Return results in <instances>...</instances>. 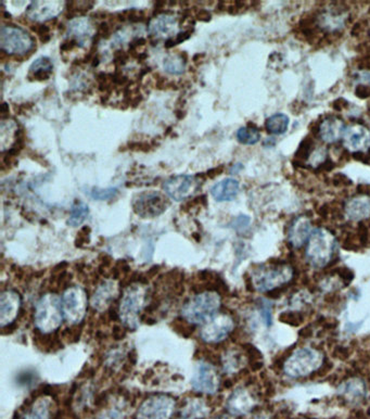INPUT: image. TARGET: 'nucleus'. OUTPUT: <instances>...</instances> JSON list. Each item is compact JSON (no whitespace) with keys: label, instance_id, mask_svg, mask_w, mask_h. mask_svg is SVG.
<instances>
[{"label":"nucleus","instance_id":"9d476101","mask_svg":"<svg viewBox=\"0 0 370 419\" xmlns=\"http://www.w3.org/2000/svg\"><path fill=\"white\" fill-rule=\"evenodd\" d=\"M235 321L229 314L218 313L202 323L200 337L206 344H219L231 335Z\"/></svg>","mask_w":370,"mask_h":419},{"label":"nucleus","instance_id":"79ce46f5","mask_svg":"<svg viewBox=\"0 0 370 419\" xmlns=\"http://www.w3.org/2000/svg\"><path fill=\"white\" fill-rule=\"evenodd\" d=\"M128 59H130V56L126 52H123L122 49L116 50L114 52V63L116 64V68L118 66H125Z\"/></svg>","mask_w":370,"mask_h":419},{"label":"nucleus","instance_id":"a19ab883","mask_svg":"<svg viewBox=\"0 0 370 419\" xmlns=\"http://www.w3.org/2000/svg\"><path fill=\"white\" fill-rule=\"evenodd\" d=\"M32 30L40 36L43 44L49 42L50 38H52V32H50V29L47 25L37 24L35 26H32Z\"/></svg>","mask_w":370,"mask_h":419},{"label":"nucleus","instance_id":"7ed1b4c3","mask_svg":"<svg viewBox=\"0 0 370 419\" xmlns=\"http://www.w3.org/2000/svg\"><path fill=\"white\" fill-rule=\"evenodd\" d=\"M221 304V296L217 292H200L185 303L182 309L183 319L192 325L204 323L217 314Z\"/></svg>","mask_w":370,"mask_h":419},{"label":"nucleus","instance_id":"8fccbe9b","mask_svg":"<svg viewBox=\"0 0 370 419\" xmlns=\"http://www.w3.org/2000/svg\"><path fill=\"white\" fill-rule=\"evenodd\" d=\"M348 106V102L344 98H339L338 100H336L334 102V109L338 111L344 110V109Z\"/></svg>","mask_w":370,"mask_h":419},{"label":"nucleus","instance_id":"58836bf2","mask_svg":"<svg viewBox=\"0 0 370 419\" xmlns=\"http://www.w3.org/2000/svg\"><path fill=\"white\" fill-rule=\"evenodd\" d=\"M122 15L125 17V20L130 21L132 23L142 22L147 19V15L144 10H137V9H132V10L123 11Z\"/></svg>","mask_w":370,"mask_h":419},{"label":"nucleus","instance_id":"aec40b11","mask_svg":"<svg viewBox=\"0 0 370 419\" xmlns=\"http://www.w3.org/2000/svg\"><path fill=\"white\" fill-rule=\"evenodd\" d=\"M62 8L61 1H32L27 7L26 15L31 20L45 22L54 19L61 13Z\"/></svg>","mask_w":370,"mask_h":419},{"label":"nucleus","instance_id":"a18cd8bd","mask_svg":"<svg viewBox=\"0 0 370 419\" xmlns=\"http://www.w3.org/2000/svg\"><path fill=\"white\" fill-rule=\"evenodd\" d=\"M250 224V218L248 216L240 215L235 222H233V227L237 229H243Z\"/></svg>","mask_w":370,"mask_h":419},{"label":"nucleus","instance_id":"4c0bfd02","mask_svg":"<svg viewBox=\"0 0 370 419\" xmlns=\"http://www.w3.org/2000/svg\"><path fill=\"white\" fill-rule=\"evenodd\" d=\"M279 319L282 323H289L291 326H299L305 321V317L299 312H284Z\"/></svg>","mask_w":370,"mask_h":419},{"label":"nucleus","instance_id":"bb28decb","mask_svg":"<svg viewBox=\"0 0 370 419\" xmlns=\"http://www.w3.org/2000/svg\"><path fill=\"white\" fill-rule=\"evenodd\" d=\"M210 414V406L203 399L192 397L185 401L180 409V419H202Z\"/></svg>","mask_w":370,"mask_h":419},{"label":"nucleus","instance_id":"72a5a7b5","mask_svg":"<svg viewBox=\"0 0 370 419\" xmlns=\"http://www.w3.org/2000/svg\"><path fill=\"white\" fill-rule=\"evenodd\" d=\"M89 215V208L86 204L82 201H75L72 206L68 224L72 227H79L85 222Z\"/></svg>","mask_w":370,"mask_h":419},{"label":"nucleus","instance_id":"f8f14e48","mask_svg":"<svg viewBox=\"0 0 370 419\" xmlns=\"http://www.w3.org/2000/svg\"><path fill=\"white\" fill-rule=\"evenodd\" d=\"M192 386L196 393L215 395L221 386V377L215 366L208 362H200L192 375Z\"/></svg>","mask_w":370,"mask_h":419},{"label":"nucleus","instance_id":"393cba45","mask_svg":"<svg viewBox=\"0 0 370 419\" xmlns=\"http://www.w3.org/2000/svg\"><path fill=\"white\" fill-rule=\"evenodd\" d=\"M93 25L87 17H77L70 21L66 32L71 40H75L79 46H83L87 38L91 36Z\"/></svg>","mask_w":370,"mask_h":419},{"label":"nucleus","instance_id":"f704fd0d","mask_svg":"<svg viewBox=\"0 0 370 419\" xmlns=\"http://www.w3.org/2000/svg\"><path fill=\"white\" fill-rule=\"evenodd\" d=\"M86 194L93 200L98 201H108L110 199L114 198L118 194V189L116 187H110V188H99V187H93L88 190H85Z\"/></svg>","mask_w":370,"mask_h":419},{"label":"nucleus","instance_id":"9b49d317","mask_svg":"<svg viewBox=\"0 0 370 419\" xmlns=\"http://www.w3.org/2000/svg\"><path fill=\"white\" fill-rule=\"evenodd\" d=\"M169 206L167 197L159 192H146L132 200V208L142 218H153L161 215Z\"/></svg>","mask_w":370,"mask_h":419},{"label":"nucleus","instance_id":"ea45409f","mask_svg":"<svg viewBox=\"0 0 370 419\" xmlns=\"http://www.w3.org/2000/svg\"><path fill=\"white\" fill-rule=\"evenodd\" d=\"M260 309L265 323L270 327L272 323V304H270V302L266 301V300H261Z\"/></svg>","mask_w":370,"mask_h":419},{"label":"nucleus","instance_id":"c03bdc74","mask_svg":"<svg viewBox=\"0 0 370 419\" xmlns=\"http://www.w3.org/2000/svg\"><path fill=\"white\" fill-rule=\"evenodd\" d=\"M128 148L134 151L139 150V151L148 152V150H150V145L147 142H130Z\"/></svg>","mask_w":370,"mask_h":419},{"label":"nucleus","instance_id":"37998d69","mask_svg":"<svg viewBox=\"0 0 370 419\" xmlns=\"http://www.w3.org/2000/svg\"><path fill=\"white\" fill-rule=\"evenodd\" d=\"M355 93L358 98H368L370 96V87L367 86V85H364V84H360V85L356 87Z\"/></svg>","mask_w":370,"mask_h":419},{"label":"nucleus","instance_id":"7c9ffc66","mask_svg":"<svg viewBox=\"0 0 370 419\" xmlns=\"http://www.w3.org/2000/svg\"><path fill=\"white\" fill-rule=\"evenodd\" d=\"M187 60H188V56H187L186 52H182L180 54H169L163 60V66L167 73L180 75L185 72Z\"/></svg>","mask_w":370,"mask_h":419},{"label":"nucleus","instance_id":"6e6552de","mask_svg":"<svg viewBox=\"0 0 370 419\" xmlns=\"http://www.w3.org/2000/svg\"><path fill=\"white\" fill-rule=\"evenodd\" d=\"M62 312L66 323L79 325L86 317L88 297L85 290L79 286L68 288L61 299Z\"/></svg>","mask_w":370,"mask_h":419},{"label":"nucleus","instance_id":"2eb2a0df","mask_svg":"<svg viewBox=\"0 0 370 419\" xmlns=\"http://www.w3.org/2000/svg\"><path fill=\"white\" fill-rule=\"evenodd\" d=\"M120 294V284L116 280H105L97 286L91 297V307L99 313L106 312Z\"/></svg>","mask_w":370,"mask_h":419},{"label":"nucleus","instance_id":"c756f323","mask_svg":"<svg viewBox=\"0 0 370 419\" xmlns=\"http://www.w3.org/2000/svg\"><path fill=\"white\" fill-rule=\"evenodd\" d=\"M289 118L284 113H276L265 122V128L270 135H282L289 128Z\"/></svg>","mask_w":370,"mask_h":419},{"label":"nucleus","instance_id":"6e6d98bb","mask_svg":"<svg viewBox=\"0 0 370 419\" xmlns=\"http://www.w3.org/2000/svg\"><path fill=\"white\" fill-rule=\"evenodd\" d=\"M212 419H235L233 416L229 415H218V416L213 417Z\"/></svg>","mask_w":370,"mask_h":419},{"label":"nucleus","instance_id":"f03ea898","mask_svg":"<svg viewBox=\"0 0 370 419\" xmlns=\"http://www.w3.org/2000/svg\"><path fill=\"white\" fill-rule=\"evenodd\" d=\"M294 271L286 263H270L253 271L251 284L259 292H270L291 282Z\"/></svg>","mask_w":370,"mask_h":419},{"label":"nucleus","instance_id":"cd10ccee","mask_svg":"<svg viewBox=\"0 0 370 419\" xmlns=\"http://www.w3.org/2000/svg\"><path fill=\"white\" fill-rule=\"evenodd\" d=\"M54 70V63L48 56H40L35 60L29 70V79L30 81H47L52 75Z\"/></svg>","mask_w":370,"mask_h":419},{"label":"nucleus","instance_id":"c9c22d12","mask_svg":"<svg viewBox=\"0 0 370 419\" xmlns=\"http://www.w3.org/2000/svg\"><path fill=\"white\" fill-rule=\"evenodd\" d=\"M315 142L313 140V138L305 137V139L302 140L301 144H300L299 149H298L297 153H295V160L299 161L300 163L302 162L309 161V158H311V153L314 152L315 150Z\"/></svg>","mask_w":370,"mask_h":419},{"label":"nucleus","instance_id":"e433bc0d","mask_svg":"<svg viewBox=\"0 0 370 419\" xmlns=\"http://www.w3.org/2000/svg\"><path fill=\"white\" fill-rule=\"evenodd\" d=\"M95 1H69L66 3V8H68V17H77L79 13H85L87 11L93 9L95 6Z\"/></svg>","mask_w":370,"mask_h":419},{"label":"nucleus","instance_id":"a211bd4d","mask_svg":"<svg viewBox=\"0 0 370 419\" xmlns=\"http://www.w3.org/2000/svg\"><path fill=\"white\" fill-rule=\"evenodd\" d=\"M196 177L190 175H176L169 177L163 183L165 194L175 201H182L189 196L194 185Z\"/></svg>","mask_w":370,"mask_h":419},{"label":"nucleus","instance_id":"864d4df0","mask_svg":"<svg viewBox=\"0 0 370 419\" xmlns=\"http://www.w3.org/2000/svg\"><path fill=\"white\" fill-rule=\"evenodd\" d=\"M0 111H1V116H3V120H6V116H7V114H9V105L3 102V105H1Z\"/></svg>","mask_w":370,"mask_h":419},{"label":"nucleus","instance_id":"5fc2aeb1","mask_svg":"<svg viewBox=\"0 0 370 419\" xmlns=\"http://www.w3.org/2000/svg\"><path fill=\"white\" fill-rule=\"evenodd\" d=\"M243 169L242 165H241V163H237V165H233V167H231V171H229V172H231V174H238L239 172H240L241 169Z\"/></svg>","mask_w":370,"mask_h":419},{"label":"nucleus","instance_id":"412c9836","mask_svg":"<svg viewBox=\"0 0 370 419\" xmlns=\"http://www.w3.org/2000/svg\"><path fill=\"white\" fill-rule=\"evenodd\" d=\"M311 233H313V227H311V220L307 216H299L290 226V245L295 249L303 247L309 241Z\"/></svg>","mask_w":370,"mask_h":419},{"label":"nucleus","instance_id":"a878e982","mask_svg":"<svg viewBox=\"0 0 370 419\" xmlns=\"http://www.w3.org/2000/svg\"><path fill=\"white\" fill-rule=\"evenodd\" d=\"M239 189L240 185L237 179L226 178L214 185L211 195L217 202L233 201L238 196Z\"/></svg>","mask_w":370,"mask_h":419},{"label":"nucleus","instance_id":"09e8293b","mask_svg":"<svg viewBox=\"0 0 370 419\" xmlns=\"http://www.w3.org/2000/svg\"><path fill=\"white\" fill-rule=\"evenodd\" d=\"M224 172V165H221V167H214V169H208V173H206V176L208 178H215L218 175H221L222 173Z\"/></svg>","mask_w":370,"mask_h":419},{"label":"nucleus","instance_id":"603ef678","mask_svg":"<svg viewBox=\"0 0 370 419\" xmlns=\"http://www.w3.org/2000/svg\"><path fill=\"white\" fill-rule=\"evenodd\" d=\"M358 81L365 82L370 85V72H360L358 73Z\"/></svg>","mask_w":370,"mask_h":419},{"label":"nucleus","instance_id":"5701e85b","mask_svg":"<svg viewBox=\"0 0 370 419\" xmlns=\"http://www.w3.org/2000/svg\"><path fill=\"white\" fill-rule=\"evenodd\" d=\"M346 218L350 221L360 222L370 218V197L358 196L350 198L344 206Z\"/></svg>","mask_w":370,"mask_h":419},{"label":"nucleus","instance_id":"423d86ee","mask_svg":"<svg viewBox=\"0 0 370 419\" xmlns=\"http://www.w3.org/2000/svg\"><path fill=\"white\" fill-rule=\"evenodd\" d=\"M324 363L321 351L313 348H300L292 352L284 363V372L291 378L307 377L315 373Z\"/></svg>","mask_w":370,"mask_h":419},{"label":"nucleus","instance_id":"f3484780","mask_svg":"<svg viewBox=\"0 0 370 419\" xmlns=\"http://www.w3.org/2000/svg\"><path fill=\"white\" fill-rule=\"evenodd\" d=\"M20 294L13 290H5L0 296V325L1 328L15 323L21 311Z\"/></svg>","mask_w":370,"mask_h":419},{"label":"nucleus","instance_id":"4d7b16f0","mask_svg":"<svg viewBox=\"0 0 370 419\" xmlns=\"http://www.w3.org/2000/svg\"><path fill=\"white\" fill-rule=\"evenodd\" d=\"M251 419H270V417L266 416V415H256V416L253 417Z\"/></svg>","mask_w":370,"mask_h":419},{"label":"nucleus","instance_id":"2f4dec72","mask_svg":"<svg viewBox=\"0 0 370 419\" xmlns=\"http://www.w3.org/2000/svg\"><path fill=\"white\" fill-rule=\"evenodd\" d=\"M224 372L227 374L238 373L243 366V358L238 351L229 350L222 358Z\"/></svg>","mask_w":370,"mask_h":419},{"label":"nucleus","instance_id":"39448f33","mask_svg":"<svg viewBox=\"0 0 370 419\" xmlns=\"http://www.w3.org/2000/svg\"><path fill=\"white\" fill-rule=\"evenodd\" d=\"M61 299L54 294H47L40 298L35 307L34 323L36 328L44 333H54L61 326L63 319Z\"/></svg>","mask_w":370,"mask_h":419},{"label":"nucleus","instance_id":"4be33fe9","mask_svg":"<svg viewBox=\"0 0 370 419\" xmlns=\"http://www.w3.org/2000/svg\"><path fill=\"white\" fill-rule=\"evenodd\" d=\"M346 125L342 119L338 116H327L318 126V135L326 144H334L344 137Z\"/></svg>","mask_w":370,"mask_h":419},{"label":"nucleus","instance_id":"dca6fc26","mask_svg":"<svg viewBox=\"0 0 370 419\" xmlns=\"http://www.w3.org/2000/svg\"><path fill=\"white\" fill-rule=\"evenodd\" d=\"M344 145L352 153H364L370 149V130L360 124H352L344 130Z\"/></svg>","mask_w":370,"mask_h":419},{"label":"nucleus","instance_id":"1a4fd4ad","mask_svg":"<svg viewBox=\"0 0 370 419\" xmlns=\"http://www.w3.org/2000/svg\"><path fill=\"white\" fill-rule=\"evenodd\" d=\"M176 409V401L165 395L148 397L138 409L136 419H171Z\"/></svg>","mask_w":370,"mask_h":419},{"label":"nucleus","instance_id":"49530a36","mask_svg":"<svg viewBox=\"0 0 370 419\" xmlns=\"http://www.w3.org/2000/svg\"><path fill=\"white\" fill-rule=\"evenodd\" d=\"M77 46H79V43H77V40L68 38V40H65L62 43L61 46H60V50L63 52H71L74 47Z\"/></svg>","mask_w":370,"mask_h":419},{"label":"nucleus","instance_id":"f257e3e1","mask_svg":"<svg viewBox=\"0 0 370 419\" xmlns=\"http://www.w3.org/2000/svg\"><path fill=\"white\" fill-rule=\"evenodd\" d=\"M147 286L140 282L130 284L123 292L118 305V319L123 326L135 330L140 323V315L148 304Z\"/></svg>","mask_w":370,"mask_h":419},{"label":"nucleus","instance_id":"c85d7f7f","mask_svg":"<svg viewBox=\"0 0 370 419\" xmlns=\"http://www.w3.org/2000/svg\"><path fill=\"white\" fill-rule=\"evenodd\" d=\"M128 404L123 397H114L110 399L108 405L103 407L99 418L100 419H124L128 415Z\"/></svg>","mask_w":370,"mask_h":419},{"label":"nucleus","instance_id":"b1692460","mask_svg":"<svg viewBox=\"0 0 370 419\" xmlns=\"http://www.w3.org/2000/svg\"><path fill=\"white\" fill-rule=\"evenodd\" d=\"M338 393L348 402L357 403L365 399L367 386L360 378H350L339 387Z\"/></svg>","mask_w":370,"mask_h":419},{"label":"nucleus","instance_id":"473e14b6","mask_svg":"<svg viewBox=\"0 0 370 419\" xmlns=\"http://www.w3.org/2000/svg\"><path fill=\"white\" fill-rule=\"evenodd\" d=\"M236 136L242 145H255L261 139L260 130L252 123H249L248 125L239 128Z\"/></svg>","mask_w":370,"mask_h":419},{"label":"nucleus","instance_id":"4468645a","mask_svg":"<svg viewBox=\"0 0 370 419\" xmlns=\"http://www.w3.org/2000/svg\"><path fill=\"white\" fill-rule=\"evenodd\" d=\"M256 404L258 399L250 390L248 388L240 387L237 388L229 395L226 407L233 416H243L252 412Z\"/></svg>","mask_w":370,"mask_h":419},{"label":"nucleus","instance_id":"20e7f679","mask_svg":"<svg viewBox=\"0 0 370 419\" xmlns=\"http://www.w3.org/2000/svg\"><path fill=\"white\" fill-rule=\"evenodd\" d=\"M334 234L326 228H316L307 241V259L315 268H324L331 262L336 251Z\"/></svg>","mask_w":370,"mask_h":419},{"label":"nucleus","instance_id":"ddd939ff","mask_svg":"<svg viewBox=\"0 0 370 419\" xmlns=\"http://www.w3.org/2000/svg\"><path fill=\"white\" fill-rule=\"evenodd\" d=\"M54 403L49 395H40L31 399L17 411L13 419H52Z\"/></svg>","mask_w":370,"mask_h":419},{"label":"nucleus","instance_id":"6ab92c4d","mask_svg":"<svg viewBox=\"0 0 370 419\" xmlns=\"http://www.w3.org/2000/svg\"><path fill=\"white\" fill-rule=\"evenodd\" d=\"M178 20L171 13L157 15L149 24V34L151 40H159L167 37V40L177 35Z\"/></svg>","mask_w":370,"mask_h":419},{"label":"nucleus","instance_id":"0eeeda50","mask_svg":"<svg viewBox=\"0 0 370 419\" xmlns=\"http://www.w3.org/2000/svg\"><path fill=\"white\" fill-rule=\"evenodd\" d=\"M36 46L30 33L15 25H3L0 30V47L7 56H23L30 54Z\"/></svg>","mask_w":370,"mask_h":419},{"label":"nucleus","instance_id":"de8ad7c7","mask_svg":"<svg viewBox=\"0 0 370 419\" xmlns=\"http://www.w3.org/2000/svg\"><path fill=\"white\" fill-rule=\"evenodd\" d=\"M196 20L202 21V22H208V21L211 20L212 15L206 10H198L196 13Z\"/></svg>","mask_w":370,"mask_h":419},{"label":"nucleus","instance_id":"3c124183","mask_svg":"<svg viewBox=\"0 0 370 419\" xmlns=\"http://www.w3.org/2000/svg\"><path fill=\"white\" fill-rule=\"evenodd\" d=\"M357 192L362 196L370 197V185H360L357 187Z\"/></svg>","mask_w":370,"mask_h":419}]
</instances>
